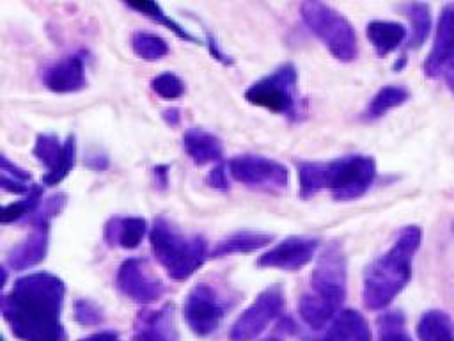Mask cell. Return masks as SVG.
<instances>
[{
  "mask_svg": "<svg viewBox=\"0 0 454 341\" xmlns=\"http://www.w3.org/2000/svg\"><path fill=\"white\" fill-rule=\"evenodd\" d=\"M154 178H156V185L165 186L167 185V167H163V165L154 167Z\"/></svg>",
  "mask_w": 454,
  "mask_h": 341,
  "instance_id": "836d02e7",
  "label": "cell"
},
{
  "mask_svg": "<svg viewBox=\"0 0 454 341\" xmlns=\"http://www.w3.org/2000/svg\"><path fill=\"white\" fill-rule=\"evenodd\" d=\"M46 249H48V229L37 227L28 238H25L21 243H18L11 250L9 265L18 270L32 266L41 259H44Z\"/></svg>",
  "mask_w": 454,
  "mask_h": 341,
  "instance_id": "ac0fdd59",
  "label": "cell"
},
{
  "mask_svg": "<svg viewBox=\"0 0 454 341\" xmlns=\"http://www.w3.org/2000/svg\"><path fill=\"white\" fill-rule=\"evenodd\" d=\"M231 176L252 188L282 190L287 186V167L261 155H239L227 163Z\"/></svg>",
  "mask_w": 454,
  "mask_h": 341,
  "instance_id": "ba28073f",
  "label": "cell"
},
{
  "mask_svg": "<svg viewBox=\"0 0 454 341\" xmlns=\"http://www.w3.org/2000/svg\"><path fill=\"white\" fill-rule=\"evenodd\" d=\"M314 281L319 291L325 295V300L337 302L340 298L344 282V256L339 243H330L325 249L314 272Z\"/></svg>",
  "mask_w": 454,
  "mask_h": 341,
  "instance_id": "7c38bea8",
  "label": "cell"
},
{
  "mask_svg": "<svg viewBox=\"0 0 454 341\" xmlns=\"http://www.w3.org/2000/svg\"><path fill=\"white\" fill-rule=\"evenodd\" d=\"M131 50L144 60H158L168 53V44L163 37L153 32L137 30L131 34Z\"/></svg>",
  "mask_w": 454,
  "mask_h": 341,
  "instance_id": "d4e9b609",
  "label": "cell"
},
{
  "mask_svg": "<svg viewBox=\"0 0 454 341\" xmlns=\"http://www.w3.org/2000/svg\"><path fill=\"white\" fill-rule=\"evenodd\" d=\"M365 34L378 57L388 55L406 39L404 25L397 21H387V20L369 21L365 27Z\"/></svg>",
  "mask_w": 454,
  "mask_h": 341,
  "instance_id": "2e32d148",
  "label": "cell"
},
{
  "mask_svg": "<svg viewBox=\"0 0 454 341\" xmlns=\"http://www.w3.org/2000/svg\"><path fill=\"white\" fill-rule=\"evenodd\" d=\"M145 233L147 222L142 217H114L105 224V240L124 249H135Z\"/></svg>",
  "mask_w": 454,
  "mask_h": 341,
  "instance_id": "9a60e30c",
  "label": "cell"
},
{
  "mask_svg": "<svg viewBox=\"0 0 454 341\" xmlns=\"http://www.w3.org/2000/svg\"><path fill=\"white\" fill-rule=\"evenodd\" d=\"M117 282L126 293L142 300H149L158 293V282L149 279L145 274V263L135 258L122 263L119 268Z\"/></svg>",
  "mask_w": 454,
  "mask_h": 341,
  "instance_id": "5bb4252c",
  "label": "cell"
},
{
  "mask_svg": "<svg viewBox=\"0 0 454 341\" xmlns=\"http://www.w3.org/2000/svg\"><path fill=\"white\" fill-rule=\"evenodd\" d=\"M32 153L46 167V174L43 176V185L55 186L73 169L74 156H76L74 135H67L66 140L60 142L59 137L53 133H41L35 139Z\"/></svg>",
  "mask_w": 454,
  "mask_h": 341,
  "instance_id": "9c48e42d",
  "label": "cell"
},
{
  "mask_svg": "<svg viewBox=\"0 0 454 341\" xmlns=\"http://www.w3.org/2000/svg\"><path fill=\"white\" fill-rule=\"evenodd\" d=\"M43 83L51 92L66 94L85 87V66L80 55L62 57L43 69Z\"/></svg>",
  "mask_w": 454,
  "mask_h": 341,
  "instance_id": "8fae6325",
  "label": "cell"
},
{
  "mask_svg": "<svg viewBox=\"0 0 454 341\" xmlns=\"http://www.w3.org/2000/svg\"><path fill=\"white\" fill-rule=\"evenodd\" d=\"M278 304H280V297L277 295V289L266 291L255 302V305L241 318L239 325L236 327L234 336L238 339H247V337L254 336L266 323V320L271 318V314L278 309Z\"/></svg>",
  "mask_w": 454,
  "mask_h": 341,
  "instance_id": "e0dca14e",
  "label": "cell"
},
{
  "mask_svg": "<svg viewBox=\"0 0 454 341\" xmlns=\"http://www.w3.org/2000/svg\"><path fill=\"white\" fill-rule=\"evenodd\" d=\"M41 194H43L41 186H39V185H34V186L30 188V192H28L23 199L7 204V206L4 208V211H2V215H0L2 224H11V222L21 220V218H25V217H30V215L35 211V208L39 206Z\"/></svg>",
  "mask_w": 454,
  "mask_h": 341,
  "instance_id": "83f0119b",
  "label": "cell"
},
{
  "mask_svg": "<svg viewBox=\"0 0 454 341\" xmlns=\"http://www.w3.org/2000/svg\"><path fill=\"white\" fill-rule=\"evenodd\" d=\"M273 240L271 234L268 233H259V231H238L216 243L213 249L211 256L220 258L234 252H252L257 250L264 245H268Z\"/></svg>",
  "mask_w": 454,
  "mask_h": 341,
  "instance_id": "7402d4cb",
  "label": "cell"
},
{
  "mask_svg": "<svg viewBox=\"0 0 454 341\" xmlns=\"http://www.w3.org/2000/svg\"><path fill=\"white\" fill-rule=\"evenodd\" d=\"M206 183L211 186V188H216V190H227L229 188V181H227V170H225V165H216L209 170V174L206 176Z\"/></svg>",
  "mask_w": 454,
  "mask_h": 341,
  "instance_id": "1f68e13d",
  "label": "cell"
},
{
  "mask_svg": "<svg viewBox=\"0 0 454 341\" xmlns=\"http://www.w3.org/2000/svg\"><path fill=\"white\" fill-rule=\"evenodd\" d=\"M300 195L312 197L328 188L335 201L362 197L376 178V162L369 155H348L328 162H298Z\"/></svg>",
  "mask_w": 454,
  "mask_h": 341,
  "instance_id": "7a4b0ae2",
  "label": "cell"
},
{
  "mask_svg": "<svg viewBox=\"0 0 454 341\" xmlns=\"http://www.w3.org/2000/svg\"><path fill=\"white\" fill-rule=\"evenodd\" d=\"M64 286L48 274H34L18 281L7 314L16 332L28 341H62L57 323Z\"/></svg>",
  "mask_w": 454,
  "mask_h": 341,
  "instance_id": "6da1fadb",
  "label": "cell"
},
{
  "mask_svg": "<svg viewBox=\"0 0 454 341\" xmlns=\"http://www.w3.org/2000/svg\"><path fill=\"white\" fill-rule=\"evenodd\" d=\"M420 341H454V321L440 309L426 311L417 325Z\"/></svg>",
  "mask_w": 454,
  "mask_h": 341,
  "instance_id": "603a6c76",
  "label": "cell"
},
{
  "mask_svg": "<svg viewBox=\"0 0 454 341\" xmlns=\"http://www.w3.org/2000/svg\"><path fill=\"white\" fill-rule=\"evenodd\" d=\"M408 98H410L408 89L401 85H385L369 101L365 108V119H378L385 115L390 108L403 105Z\"/></svg>",
  "mask_w": 454,
  "mask_h": 341,
  "instance_id": "cb8c5ba5",
  "label": "cell"
},
{
  "mask_svg": "<svg viewBox=\"0 0 454 341\" xmlns=\"http://www.w3.org/2000/svg\"><path fill=\"white\" fill-rule=\"evenodd\" d=\"M66 202H67V195H66V194L50 195L48 199H44L43 202H39V206L35 208V211L28 217V222L32 224L34 229H37V227L48 229L51 218L57 217V215L62 211V208L66 206Z\"/></svg>",
  "mask_w": 454,
  "mask_h": 341,
  "instance_id": "f1b7e54d",
  "label": "cell"
},
{
  "mask_svg": "<svg viewBox=\"0 0 454 341\" xmlns=\"http://www.w3.org/2000/svg\"><path fill=\"white\" fill-rule=\"evenodd\" d=\"M369 337L371 334L364 318L353 311H348L333 327L330 341H369Z\"/></svg>",
  "mask_w": 454,
  "mask_h": 341,
  "instance_id": "484cf974",
  "label": "cell"
},
{
  "mask_svg": "<svg viewBox=\"0 0 454 341\" xmlns=\"http://www.w3.org/2000/svg\"><path fill=\"white\" fill-rule=\"evenodd\" d=\"M380 341H411L404 330V318L401 313H387L380 320Z\"/></svg>",
  "mask_w": 454,
  "mask_h": 341,
  "instance_id": "4dcf8cb0",
  "label": "cell"
},
{
  "mask_svg": "<svg viewBox=\"0 0 454 341\" xmlns=\"http://www.w3.org/2000/svg\"><path fill=\"white\" fill-rule=\"evenodd\" d=\"M424 75L442 80L454 94V2L443 5L438 16L434 41L424 60Z\"/></svg>",
  "mask_w": 454,
  "mask_h": 341,
  "instance_id": "52a82bcc",
  "label": "cell"
},
{
  "mask_svg": "<svg viewBox=\"0 0 454 341\" xmlns=\"http://www.w3.org/2000/svg\"><path fill=\"white\" fill-rule=\"evenodd\" d=\"M317 245H319V240L312 236H289L280 243H277L268 252H264L259 258L257 265L294 270L312 259Z\"/></svg>",
  "mask_w": 454,
  "mask_h": 341,
  "instance_id": "30bf717a",
  "label": "cell"
},
{
  "mask_svg": "<svg viewBox=\"0 0 454 341\" xmlns=\"http://www.w3.org/2000/svg\"><path fill=\"white\" fill-rule=\"evenodd\" d=\"M298 71L294 64L284 62L270 75L259 78L245 91V99L275 114L296 117L298 114Z\"/></svg>",
  "mask_w": 454,
  "mask_h": 341,
  "instance_id": "8992f818",
  "label": "cell"
},
{
  "mask_svg": "<svg viewBox=\"0 0 454 341\" xmlns=\"http://www.w3.org/2000/svg\"><path fill=\"white\" fill-rule=\"evenodd\" d=\"M300 16L305 27L340 62H351L358 55V41L353 25L333 7L321 0H303Z\"/></svg>",
  "mask_w": 454,
  "mask_h": 341,
  "instance_id": "5b68a950",
  "label": "cell"
},
{
  "mask_svg": "<svg viewBox=\"0 0 454 341\" xmlns=\"http://www.w3.org/2000/svg\"><path fill=\"white\" fill-rule=\"evenodd\" d=\"M179 110L177 108H170V110H165L163 112V119L170 124V126H176L179 123Z\"/></svg>",
  "mask_w": 454,
  "mask_h": 341,
  "instance_id": "d6a6232c",
  "label": "cell"
},
{
  "mask_svg": "<svg viewBox=\"0 0 454 341\" xmlns=\"http://www.w3.org/2000/svg\"><path fill=\"white\" fill-rule=\"evenodd\" d=\"M149 242L158 261L176 279L188 277L206 258V240L202 236H186L163 217L154 218Z\"/></svg>",
  "mask_w": 454,
  "mask_h": 341,
  "instance_id": "277c9868",
  "label": "cell"
},
{
  "mask_svg": "<svg viewBox=\"0 0 454 341\" xmlns=\"http://www.w3.org/2000/svg\"><path fill=\"white\" fill-rule=\"evenodd\" d=\"M151 89L163 99H177L184 94L183 80L170 71H165V73L154 76L151 80Z\"/></svg>",
  "mask_w": 454,
  "mask_h": 341,
  "instance_id": "f546056e",
  "label": "cell"
},
{
  "mask_svg": "<svg viewBox=\"0 0 454 341\" xmlns=\"http://www.w3.org/2000/svg\"><path fill=\"white\" fill-rule=\"evenodd\" d=\"M401 11L410 20L411 30L408 37V48H419L431 34L433 21H431V9L422 0H408L401 5Z\"/></svg>",
  "mask_w": 454,
  "mask_h": 341,
  "instance_id": "ffe728a7",
  "label": "cell"
},
{
  "mask_svg": "<svg viewBox=\"0 0 454 341\" xmlns=\"http://www.w3.org/2000/svg\"><path fill=\"white\" fill-rule=\"evenodd\" d=\"M0 186L5 192L16 194V195H27L30 192V188L34 186V183H30V174L23 169H20L18 165L11 163L7 160V156H2V167H0Z\"/></svg>",
  "mask_w": 454,
  "mask_h": 341,
  "instance_id": "4316f807",
  "label": "cell"
},
{
  "mask_svg": "<svg viewBox=\"0 0 454 341\" xmlns=\"http://www.w3.org/2000/svg\"><path fill=\"white\" fill-rule=\"evenodd\" d=\"M124 5H128L129 9L147 16L149 20L156 21L158 25H163L165 28H168L170 32H174L179 39L186 41V43H200V39H197L192 32H188L181 23H177L174 18H170V14L165 12V9L158 4V0H121Z\"/></svg>",
  "mask_w": 454,
  "mask_h": 341,
  "instance_id": "d6986e66",
  "label": "cell"
},
{
  "mask_svg": "<svg viewBox=\"0 0 454 341\" xmlns=\"http://www.w3.org/2000/svg\"><path fill=\"white\" fill-rule=\"evenodd\" d=\"M220 316V309L213 302L211 291L204 286L197 288L188 302V318L192 325L199 330H209L216 323Z\"/></svg>",
  "mask_w": 454,
  "mask_h": 341,
  "instance_id": "44dd1931",
  "label": "cell"
},
{
  "mask_svg": "<svg viewBox=\"0 0 454 341\" xmlns=\"http://www.w3.org/2000/svg\"><path fill=\"white\" fill-rule=\"evenodd\" d=\"M419 226H406L399 231L394 245L381 254L365 272L364 297L372 309L387 305L410 281L411 261L420 245Z\"/></svg>",
  "mask_w": 454,
  "mask_h": 341,
  "instance_id": "3957f363",
  "label": "cell"
},
{
  "mask_svg": "<svg viewBox=\"0 0 454 341\" xmlns=\"http://www.w3.org/2000/svg\"><path fill=\"white\" fill-rule=\"evenodd\" d=\"M183 147L197 165L218 162L223 156L222 140L202 128L186 130L183 135Z\"/></svg>",
  "mask_w": 454,
  "mask_h": 341,
  "instance_id": "4fadbf2b",
  "label": "cell"
}]
</instances>
